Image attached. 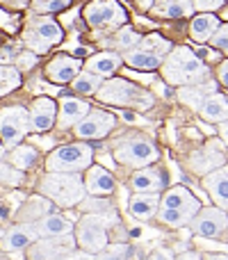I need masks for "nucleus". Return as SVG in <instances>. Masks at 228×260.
I'll list each match as a JSON object with an SVG mask.
<instances>
[{"label": "nucleus", "mask_w": 228, "mask_h": 260, "mask_svg": "<svg viewBox=\"0 0 228 260\" xmlns=\"http://www.w3.org/2000/svg\"><path fill=\"white\" fill-rule=\"evenodd\" d=\"M78 244L73 233L69 235H53V238H39L37 242H32L27 251V260H57L64 258L67 253L76 251Z\"/></svg>", "instance_id": "nucleus-13"}, {"label": "nucleus", "mask_w": 228, "mask_h": 260, "mask_svg": "<svg viewBox=\"0 0 228 260\" xmlns=\"http://www.w3.org/2000/svg\"><path fill=\"white\" fill-rule=\"evenodd\" d=\"M121 67H123V55H119L116 50H101L85 62V71H91L101 78L112 76Z\"/></svg>", "instance_id": "nucleus-21"}, {"label": "nucleus", "mask_w": 228, "mask_h": 260, "mask_svg": "<svg viewBox=\"0 0 228 260\" xmlns=\"http://www.w3.org/2000/svg\"><path fill=\"white\" fill-rule=\"evenodd\" d=\"M219 135H221V139L228 144V121H224V123H219Z\"/></svg>", "instance_id": "nucleus-49"}, {"label": "nucleus", "mask_w": 228, "mask_h": 260, "mask_svg": "<svg viewBox=\"0 0 228 260\" xmlns=\"http://www.w3.org/2000/svg\"><path fill=\"white\" fill-rule=\"evenodd\" d=\"M53 212L50 208V201L46 197H32L23 203V208L16 212V221H37L39 217Z\"/></svg>", "instance_id": "nucleus-31"}, {"label": "nucleus", "mask_w": 228, "mask_h": 260, "mask_svg": "<svg viewBox=\"0 0 228 260\" xmlns=\"http://www.w3.org/2000/svg\"><path fill=\"white\" fill-rule=\"evenodd\" d=\"M210 44L215 46L217 50H221L224 55H228V23H221L217 27V32L210 37Z\"/></svg>", "instance_id": "nucleus-39"}, {"label": "nucleus", "mask_w": 228, "mask_h": 260, "mask_svg": "<svg viewBox=\"0 0 228 260\" xmlns=\"http://www.w3.org/2000/svg\"><path fill=\"white\" fill-rule=\"evenodd\" d=\"M171 48H174V44L169 39H165L162 35L142 37L137 41V46H133L130 50L123 53V64H128L130 69H137V71H155L165 62L167 53Z\"/></svg>", "instance_id": "nucleus-6"}, {"label": "nucleus", "mask_w": 228, "mask_h": 260, "mask_svg": "<svg viewBox=\"0 0 228 260\" xmlns=\"http://www.w3.org/2000/svg\"><path fill=\"white\" fill-rule=\"evenodd\" d=\"M89 103L82 99H73V96H64L59 101V108H57V126L59 130H67L71 126H76L87 112H89Z\"/></svg>", "instance_id": "nucleus-20"}, {"label": "nucleus", "mask_w": 228, "mask_h": 260, "mask_svg": "<svg viewBox=\"0 0 228 260\" xmlns=\"http://www.w3.org/2000/svg\"><path fill=\"white\" fill-rule=\"evenodd\" d=\"M151 12L162 18H185V16H192L194 7H192V0H155Z\"/></svg>", "instance_id": "nucleus-29"}, {"label": "nucleus", "mask_w": 228, "mask_h": 260, "mask_svg": "<svg viewBox=\"0 0 228 260\" xmlns=\"http://www.w3.org/2000/svg\"><path fill=\"white\" fill-rule=\"evenodd\" d=\"M157 157H160V148L155 146V142L142 135H130L114 144V160L123 167L142 169V167L153 165Z\"/></svg>", "instance_id": "nucleus-9"}, {"label": "nucleus", "mask_w": 228, "mask_h": 260, "mask_svg": "<svg viewBox=\"0 0 228 260\" xmlns=\"http://www.w3.org/2000/svg\"><path fill=\"white\" fill-rule=\"evenodd\" d=\"M130 187L135 194H160L165 189V174L160 167H142L133 174Z\"/></svg>", "instance_id": "nucleus-18"}, {"label": "nucleus", "mask_w": 228, "mask_h": 260, "mask_svg": "<svg viewBox=\"0 0 228 260\" xmlns=\"http://www.w3.org/2000/svg\"><path fill=\"white\" fill-rule=\"evenodd\" d=\"M139 39H142V37H139L130 25H121V27H116V32L112 37L103 39V46L110 50H116V53H119V50L125 53V50H130L133 46H137Z\"/></svg>", "instance_id": "nucleus-30"}, {"label": "nucleus", "mask_w": 228, "mask_h": 260, "mask_svg": "<svg viewBox=\"0 0 228 260\" xmlns=\"http://www.w3.org/2000/svg\"><path fill=\"white\" fill-rule=\"evenodd\" d=\"M221 165H226L224 153L215 151L212 146L199 148L197 153H192V155H189V169H192L194 174H199V176L210 174V171H215L217 167H221Z\"/></svg>", "instance_id": "nucleus-24"}, {"label": "nucleus", "mask_w": 228, "mask_h": 260, "mask_svg": "<svg viewBox=\"0 0 228 260\" xmlns=\"http://www.w3.org/2000/svg\"><path fill=\"white\" fill-rule=\"evenodd\" d=\"M14 55H18V53H16V46H14V44H7L3 50H0V64L14 62V59H16Z\"/></svg>", "instance_id": "nucleus-42"}, {"label": "nucleus", "mask_w": 228, "mask_h": 260, "mask_svg": "<svg viewBox=\"0 0 228 260\" xmlns=\"http://www.w3.org/2000/svg\"><path fill=\"white\" fill-rule=\"evenodd\" d=\"M160 73H162V80L174 87L201 85V82L210 80V69L187 46H174L167 53L165 62L160 64Z\"/></svg>", "instance_id": "nucleus-1"}, {"label": "nucleus", "mask_w": 228, "mask_h": 260, "mask_svg": "<svg viewBox=\"0 0 228 260\" xmlns=\"http://www.w3.org/2000/svg\"><path fill=\"white\" fill-rule=\"evenodd\" d=\"M57 260H94V253H87L82 249H76V251L67 253L64 258H57Z\"/></svg>", "instance_id": "nucleus-43"}, {"label": "nucleus", "mask_w": 228, "mask_h": 260, "mask_svg": "<svg viewBox=\"0 0 228 260\" xmlns=\"http://www.w3.org/2000/svg\"><path fill=\"white\" fill-rule=\"evenodd\" d=\"M174 260H203V253L199 251H183L178 256H174Z\"/></svg>", "instance_id": "nucleus-46"}, {"label": "nucleus", "mask_w": 228, "mask_h": 260, "mask_svg": "<svg viewBox=\"0 0 228 260\" xmlns=\"http://www.w3.org/2000/svg\"><path fill=\"white\" fill-rule=\"evenodd\" d=\"M219 25H221V21L217 14H210V12L197 14L192 18V23H189V35H192V39L197 44H206V41H210V37L215 35Z\"/></svg>", "instance_id": "nucleus-26"}, {"label": "nucleus", "mask_w": 228, "mask_h": 260, "mask_svg": "<svg viewBox=\"0 0 228 260\" xmlns=\"http://www.w3.org/2000/svg\"><path fill=\"white\" fill-rule=\"evenodd\" d=\"M91 160H94V148L89 144H64L46 157V169L62 174H82L91 167Z\"/></svg>", "instance_id": "nucleus-8"}, {"label": "nucleus", "mask_w": 228, "mask_h": 260, "mask_svg": "<svg viewBox=\"0 0 228 260\" xmlns=\"http://www.w3.org/2000/svg\"><path fill=\"white\" fill-rule=\"evenodd\" d=\"M64 39V32L59 27V23L55 18H50V14L44 16H32L27 21L25 30H23V44L37 55L48 53L53 46H57Z\"/></svg>", "instance_id": "nucleus-7"}, {"label": "nucleus", "mask_w": 228, "mask_h": 260, "mask_svg": "<svg viewBox=\"0 0 228 260\" xmlns=\"http://www.w3.org/2000/svg\"><path fill=\"white\" fill-rule=\"evenodd\" d=\"M103 80H105V78L96 76V73H91V71H82V73H78V76L71 80V87H73V91H76V94L91 96V94H96V91H99V87L103 85Z\"/></svg>", "instance_id": "nucleus-33"}, {"label": "nucleus", "mask_w": 228, "mask_h": 260, "mask_svg": "<svg viewBox=\"0 0 228 260\" xmlns=\"http://www.w3.org/2000/svg\"><path fill=\"white\" fill-rule=\"evenodd\" d=\"M203 187L215 201V206L228 210V165L217 167L215 171L203 176Z\"/></svg>", "instance_id": "nucleus-19"}, {"label": "nucleus", "mask_w": 228, "mask_h": 260, "mask_svg": "<svg viewBox=\"0 0 228 260\" xmlns=\"http://www.w3.org/2000/svg\"><path fill=\"white\" fill-rule=\"evenodd\" d=\"M82 59L73 57V55H55L48 64H46V80L55 82V85H69L73 78L80 73Z\"/></svg>", "instance_id": "nucleus-17"}, {"label": "nucleus", "mask_w": 228, "mask_h": 260, "mask_svg": "<svg viewBox=\"0 0 228 260\" xmlns=\"http://www.w3.org/2000/svg\"><path fill=\"white\" fill-rule=\"evenodd\" d=\"M23 82L21 71L16 67H9V64H0V99L7 96L9 91L18 89Z\"/></svg>", "instance_id": "nucleus-34"}, {"label": "nucleus", "mask_w": 228, "mask_h": 260, "mask_svg": "<svg viewBox=\"0 0 228 260\" xmlns=\"http://www.w3.org/2000/svg\"><path fill=\"white\" fill-rule=\"evenodd\" d=\"M133 256V249H130V244H105L103 249H101L99 253H94V260H130Z\"/></svg>", "instance_id": "nucleus-35"}, {"label": "nucleus", "mask_w": 228, "mask_h": 260, "mask_svg": "<svg viewBox=\"0 0 228 260\" xmlns=\"http://www.w3.org/2000/svg\"><path fill=\"white\" fill-rule=\"evenodd\" d=\"M82 210L85 212H101V215H105V212H114L112 203L105 201V197H94V199H82Z\"/></svg>", "instance_id": "nucleus-38"}, {"label": "nucleus", "mask_w": 228, "mask_h": 260, "mask_svg": "<svg viewBox=\"0 0 228 260\" xmlns=\"http://www.w3.org/2000/svg\"><path fill=\"white\" fill-rule=\"evenodd\" d=\"M217 78H219L221 85L228 87V59H224V62L217 67Z\"/></svg>", "instance_id": "nucleus-45"}, {"label": "nucleus", "mask_w": 228, "mask_h": 260, "mask_svg": "<svg viewBox=\"0 0 228 260\" xmlns=\"http://www.w3.org/2000/svg\"><path fill=\"white\" fill-rule=\"evenodd\" d=\"M85 189L91 197H110L116 189V180L103 167H89L85 178Z\"/></svg>", "instance_id": "nucleus-22"}, {"label": "nucleus", "mask_w": 228, "mask_h": 260, "mask_svg": "<svg viewBox=\"0 0 228 260\" xmlns=\"http://www.w3.org/2000/svg\"><path fill=\"white\" fill-rule=\"evenodd\" d=\"M27 119L32 133H48L57 123V103L48 96H39L27 108Z\"/></svg>", "instance_id": "nucleus-15"}, {"label": "nucleus", "mask_w": 228, "mask_h": 260, "mask_svg": "<svg viewBox=\"0 0 228 260\" xmlns=\"http://www.w3.org/2000/svg\"><path fill=\"white\" fill-rule=\"evenodd\" d=\"M215 91H217V82H212V80L201 82V85H185V87H178V101L197 112L203 101L210 94H215Z\"/></svg>", "instance_id": "nucleus-25"}, {"label": "nucleus", "mask_w": 228, "mask_h": 260, "mask_svg": "<svg viewBox=\"0 0 228 260\" xmlns=\"http://www.w3.org/2000/svg\"><path fill=\"white\" fill-rule=\"evenodd\" d=\"M192 7L199 9L201 14H206V12L215 14L217 9L224 7V0H192Z\"/></svg>", "instance_id": "nucleus-40"}, {"label": "nucleus", "mask_w": 228, "mask_h": 260, "mask_svg": "<svg viewBox=\"0 0 228 260\" xmlns=\"http://www.w3.org/2000/svg\"><path fill=\"white\" fill-rule=\"evenodd\" d=\"M189 229H192V233L199 235V238H208V240L224 238L228 233V212L219 206L201 208V210L192 217Z\"/></svg>", "instance_id": "nucleus-12"}, {"label": "nucleus", "mask_w": 228, "mask_h": 260, "mask_svg": "<svg viewBox=\"0 0 228 260\" xmlns=\"http://www.w3.org/2000/svg\"><path fill=\"white\" fill-rule=\"evenodd\" d=\"M114 126H116L114 114L103 112V110H89L76 123V135H78V139L89 142V139H101L105 135H110L114 130Z\"/></svg>", "instance_id": "nucleus-14"}, {"label": "nucleus", "mask_w": 228, "mask_h": 260, "mask_svg": "<svg viewBox=\"0 0 228 260\" xmlns=\"http://www.w3.org/2000/svg\"><path fill=\"white\" fill-rule=\"evenodd\" d=\"M197 112L210 123H224L228 121V99L215 91V94H210L203 101Z\"/></svg>", "instance_id": "nucleus-28"}, {"label": "nucleus", "mask_w": 228, "mask_h": 260, "mask_svg": "<svg viewBox=\"0 0 228 260\" xmlns=\"http://www.w3.org/2000/svg\"><path fill=\"white\" fill-rule=\"evenodd\" d=\"M203 260H228L226 253H206Z\"/></svg>", "instance_id": "nucleus-48"}, {"label": "nucleus", "mask_w": 228, "mask_h": 260, "mask_svg": "<svg viewBox=\"0 0 228 260\" xmlns=\"http://www.w3.org/2000/svg\"><path fill=\"white\" fill-rule=\"evenodd\" d=\"M5 157V146H3V142H0V160Z\"/></svg>", "instance_id": "nucleus-50"}, {"label": "nucleus", "mask_w": 228, "mask_h": 260, "mask_svg": "<svg viewBox=\"0 0 228 260\" xmlns=\"http://www.w3.org/2000/svg\"><path fill=\"white\" fill-rule=\"evenodd\" d=\"M37 64V53H18L16 55V69L21 71V69H32Z\"/></svg>", "instance_id": "nucleus-41"}, {"label": "nucleus", "mask_w": 228, "mask_h": 260, "mask_svg": "<svg viewBox=\"0 0 228 260\" xmlns=\"http://www.w3.org/2000/svg\"><path fill=\"white\" fill-rule=\"evenodd\" d=\"M35 229L39 233V238H53V235H69L73 233L76 224L69 217L59 215V212H48V215L39 217L35 221Z\"/></svg>", "instance_id": "nucleus-23"}, {"label": "nucleus", "mask_w": 228, "mask_h": 260, "mask_svg": "<svg viewBox=\"0 0 228 260\" xmlns=\"http://www.w3.org/2000/svg\"><path fill=\"white\" fill-rule=\"evenodd\" d=\"M27 3H30V0H3V5H7V7H14V9L25 7Z\"/></svg>", "instance_id": "nucleus-47"}, {"label": "nucleus", "mask_w": 228, "mask_h": 260, "mask_svg": "<svg viewBox=\"0 0 228 260\" xmlns=\"http://www.w3.org/2000/svg\"><path fill=\"white\" fill-rule=\"evenodd\" d=\"M157 208H160V194H133L128 203V212L142 221L153 219Z\"/></svg>", "instance_id": "nucleus-27"}, {"label": "nucleus", "mask_w": 228, "mask_h": 260, "mask_svg": "<svg viewBox=\"0 0 228 260\" xmlns=\"http://www.w3.org/2000/svg\"><path fill=\"white\" fill-rule=\"evenodd\" d=\"M23 183H25V174L21 169L0 162V187H21Z\"/></svg>", "instance_id": "nucleus-36"}, {"label": "nucleus", "mask_w": 228, "mask_h": 260, "mask_svg": "<svg viewBox=\"0 0 228 260\" xmlns=\"http://www.w3.org/2000/svg\"><path fill=\"white\" fill-rule=\"evenodd\" d=\"M37 14H55L71 5V0H30Z\"/></svg>", "instance_id": "nucleus-37"}, {"label": "nucleus", "mask_w": 228, "mask_h": 260, "mask_svg": "<svg viewBox=\"0 0 228 260\" xmlns=\"http://www.w3.org/2000/svg\"><path fill=\"white\" fill-rule=\"evenodd\" d=\"M30 133V119L23 105L0 110V142L5 148H14Z\"/></svg>", "instance_id": "nucleus-11"}, {"label": "nucleus", "mask_w": 228, "mask_h": 260, "mask_svg": "<svg viewBox=\"0 0 228 260\" xmlns=\"http://www.w3.org/2000/svg\"><path fill=\"white\" fill-rule=\"evenodd\" d=\"M39 194L59 208H76V206H80L87 194L85 178L80 174L48 171L39 183Z\"/></svg>", "instance_id": "nucleus-3"}, {"label": "nucleus", "mask_w": 228, "mask_h": 260, "mask_svg": "<svg viewBox=\"0 0 228 260\" xmlns=\"http://www.w3.org/2000/svg\"><path fill=\"white\" fill-rule=\"evenodd\" d=\"M146 260H174V251L171 249H155Z\"/></svg>", "instance_id": "nucleus-44"}, {"label": "nucleus", "mask_w": 228, "mask_h": 260, "mask_svg": "<svg viewBox=\"0 0 228 260\" xmlns=\"http://www.w3.org/2000/svg\"><path fill=\"white\" fill-rule=\"evenodd\" d=\"M199 210H201V201L187 187L176 185L160 197V208L155 212V219L169 229H183V226H189L192 217Z\"/></svg>", "instance_id": "nucleus-2"}, {"label": "nucleus", "mask_w": 228, "mask_h": 260, "mask_svg": "<svg viewBox=\"0 0 228 260\" xmlns=\"http://www.w3.org/2000/svg\"><path fill=\"white\" fill-rule=\"evenodd\" d=\"M39 240V233L35 229V221H16L12 229H7V233L0 240V249L7 253H18L25 251L32 242Z\"/></svg>", "instance_id": "nucleus-16"}, {"label": "nucleus", "mask_w": 228, "mask_h": 260, "mask_svg": "<svg viewBox=\"0 0 228 260\" xmlns=\"http://www.w3.org/2000/svg\"><path fill=\"white\" fill-rule=\"evenodd\" d=\"M119 217L116 212H85L80 221L73 229V238H76L78 249L87 253H99L105 244L110 242V229L116 226Z\"/></svg>", "instance_id": "nucleus-4"}, {"label": "nucleus", "mask_w": 228, "mask_h": 260, "mask_svg": "<svg viewBox=\"0 0 228 260\" xmlns=\"http://www.w3.org/2000/svg\"><path fill=\"white\" fill-rule=\"evenodd\" d=\"M37 160H39V151H37L35 146H27V144H18V146H14L12 153H9V165H14L21 171L32 169V167L37 165Z\"/></svg>", "instance_id": "nucleus-32"}, {"label": "nucleus", "mask_w": 228, "mask_h": 260, "mask_svg": "<svg viewBox=\"0 0 228 260\" xmlns=\"http://www.w3.org/2000/svg\"><path fill=\"white\" fill-rule=\"evenodd\" d=\"M101 103L108 105H119V108H133L137 112H144V110L153 108V96L148 94L144 87L135 85V82L125 80V78H110V80H103V85L96 91Z\"/></svg>", "instance_id": "nucleus-5"}, {"label": "nucleus", "mask_w": 228, "mask_h": 260, "mask_svg": "<svg viewBox=\"0 0 228 260\" xmlns=\"http://www.w3.org/2000/svg\"><path fill=\"white\" fill-rule=\"evenodd\" d=\"M82 16H85L87 25L101 32L116 30V27L125 25V21H128L125 9L116 0H94V3H87Z\"/></svg>", "instance_id": "nucleus-10"}]
</instances>
